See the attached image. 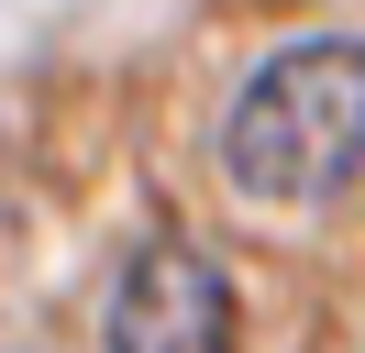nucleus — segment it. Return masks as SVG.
I'll return each instance as SVG.
<instances>
[{"label": "nucleus", "mask_w": 365, "mask_h": 353, "mask_svg": "<svg viewBox=\"0 0 365 353\" xmlns=\"http://www.w3.org/2000/svg\"><path fill=\"white\" fill-rule=\"evenodd\" d=\"M365 176V44L310 33L288 56H266L244 78V100L222 110V188L244 210H332Z\"/></svg>", "instance_id": "1"}, {"label": "nucleus", "mask_w": 365, "mask_h": 353, "mask_svg": "<svg viewBox=\"0 0 365 353\" xmlns=\"http://www.w3.org/2000/svg\"><path fill=\"white\" fill-rule=\"evenodd\" d=\"M100 353H232V287L200 243H133L100 298Z\"/></svg>", "instance_id": "2"}]
</instances>
